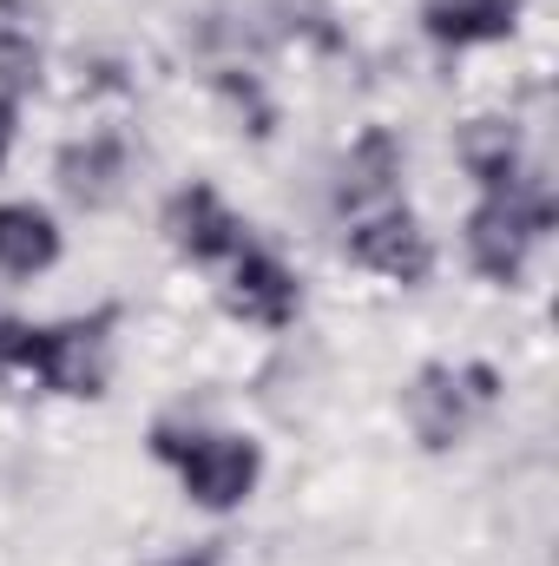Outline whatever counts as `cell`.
Here are the masks:
<instances>
[{
  "mask_svg": "<svg viewBox=\"0 0 559 566\" xmlns=\"http://www.w3.org/2000/svg\"><path fill=\"white\" fill-rule=\"evenodd\" d=\"M224 310L257 323V329H289L296 310H303V283L271 251H238L231 258V283H224Z\"/></svg>",
  "mask_w": 559,
  "mask_h": 566,
  "instance_id": "cell-7",
  "label": "cell"
},
{
  "mask_svg": "<svg viewBox=\"0 0 559 566\" xmlns=\"http://www.w3.org/2000/svg\"><path fill=\"white\" fill-rule=\"evenodd\" d=\"M395 185H402V145H395V133L369 126L342 158V205L349 211H382V205H395Z\"/></svg>",
  "mask_w": 559,
  "mask_h": 566,
  "instance_id": "cell-9",
  "label": "cell"
},
{
  "mask_svg": "<svg viewBox=\"0 0 559 566\" xmlns=\"http://www.w3.org/2000/svg\"><path fill=\"white\" fill-rule=\"evenodd\" d=\"M500 376L487 363H428L409 382V428L421 434V448H461L481 409H494Z\"/></svg>",
  "mask_w": 559,
  "mask_h": 566,
  "instance_id": "cell-3",
  "label": "cell"
},
{
  "mask_svg": "<svg viewBox=\"0 0 559 566\" xmlns=\"http://www.w3.org/2000/svg\"><path fill=\"white\" fill-rule=\"evenodd\" d=\"M461 165L474 171L481 191H500L507 178H520L527 171V145L514 133V119H474V126H461Z\"/></svg>",
  "mask_w": 559,
  "mask_h": 566,
  "instance_id": "cell-11",
  "label": "cell"
},
{
  "mask_svg": "<svg viewBox=\"0 0 559 566\" xmlns=\"http://www.w3.org/2000/svg\"><path fill=\"white\" fill-rule=\"evenodd\" d=\"M27 356H33V323L0 316V376H27Z\"/></svg>",
  "mask_w": 559,
  "mask_h": 566,
  "instance_id": "cell-13",
  "label": "cell"
},
{
  "mask_svg": "<svg viewBox=\"0 0 559 566\" xmlns=\"http://www.w3.org/2000/svg\"><path fill=\"white\" fill-rule=\"evenodd\" d=\"M165 238H171V251L191 258V264H218V258L251 251V244H244V218H238L211 185L171 191V205H165Z\"/></svg>",
  "mask_w": 559,
  "mask_h": 566,
  "instance_id": "cell-6",
  "label": "cell"
},
{
  "mask_svg": "<svg viewBox=\"0 0 559 566\" xmlns=\"http://www.w3.org/2000/svg\"><path fill=\"white\" fill-rule=\"evenodd\" d=\"M178 566H211V554H198V560H178Z\"/></svg>",
  "mask_w": 559,
  "mask_h": 566,
  "instance_id": "cell-15",
  "label": "cell"
},
{
  "mask_svg": "<svg viewBox=\"0 0 559 566\" xmlns=\"http://www.w3.org/2000/svg\"><path fill=\"white\" fill-rule=\"evenodd\" d=\"M553 185L540 178V171H520V178H507L500 191H487L474 211H467V258H474V271L494 283H520L527 277V258H534V244L553 231Z\"/></svg>",
  "mask_w": 559,
  "mask_h": 566,
  "instance_id": "cell-1",
  "label": "cell"
},
{
  "mask_svg": "<svg viewBox=\"0 0 559 566\" xmlns=\"http://www.w3.org/2000/svg\"><path fill=\"white\" fill-rule=\"evenodd\" d=\"M349 258L389 283H428V271H434V238L421 231L402 205H382V211H362L356 218Z\"/></svg>",
  "mask_w": 559,
  "mask_h": 566,
  "instance_id": "cell-5",
  "label": "cell"
},
{
  "mask_svg": "<svg viewBox=\"0 0 559 566\" xmlns=\"http://www.w3.org/2000/svg\"><path fill=\"white\" fill-rule=\"evenodd\" d=\"M13 119H20L13 113V93L0 86V171H7V151H13Z\"/></svg>",
  "mask_w": 559,
  "mask_h": 566,
  "instance_id": "cell-14",
  "label": "cell"
},
{
  "mask_svg": "<svg viewBox=\"0 0 559 566\" xmlns=\"http://www.w3.org/2000/svg\"><path fill=\"white\" fill-rule=\"evenodd\" d=\"M60 264V224L40 205H0V277L27 283Z\"/></svg>",
  "mask_w": 559,
  "mask_h": 566,
  "instance_id": "cell-10",
  "label": "cell"
},
{
  "mask_svg": "<svg viewBox=\"0 0 559 566\" xmlns=\"http://www.w3.org/2000/svg\"><path fill=\"white\" fill-rule=\"evenodd\" d=\"M151 454L178 468L184 494L211 514L251 501L257 474H264V454L251 434H178V428H151Z\"/></svg>",
  "mask_w": 559,
  "mask_h": 566,
  "instance_id": "cell-2",
  "label": "cell"
},
{
  "mask_svg": "<svg viewBox=\"0 0 559 566\" xmlns=\"http://www.w3.org/2000/svg\"><path fill=\"white\" fill-rule=\"evenodd\" d=\"M113 316H73L53 329H33V356L27 376H40L60 396H106V369H113Z\"/></svg>",
  "mask_w": 559,
  "mask_h": 566,
  "instance_id": "cell-4",
  "label": "cell"
},
{
  "mask_svg": "<svg viewBox=\"0 0 559 566\" xmlns=\"http://www.w3.org/2000/svg\"><path fill=\"white\" fill-rule=\"evenodd\" d=\"M421 27L434 46H494L520 27V0H421Z\"/></svg>",
  "mask_w": 559,
  "mask_h": 566,
  "instance_id": "cell-8",
  "label": "cell"
},
{
  "mask_svg": "<svg viewBox=\"0 0 559 566\" xmlns=\"http://www.w3.org/2000/svg\"><path fill=\"white\" fill-rule=\"evenodd\" d=\"M119 178H126V145L113 139V133L60 151V185H66L80 205H113V198H119Z\"/></svg>",
  "mask_w": 559,
  "mask_h": 566,
  "instance_id": "cell-12",
  "label": "cell"
}]
</instances>
